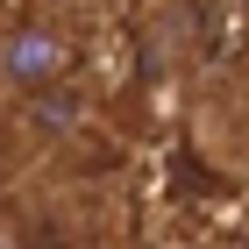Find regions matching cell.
I'll use <instances>...</instances> for the list:
<instances>
[{
	"label": "cell",
	"instance_id": "6da1fadb",
	"mask_svg": "<svg viewBox=\"0 0 249 249\" xmlns=\"http://www.w3.org/2000/svg\"><path fill=\"white\" fill-rule=\"evenodd\" d=\"M78 64V43L64 36L50 15H15L7 21V36H0V78H7V93L15 100H50L64 93V78Z\"/></svg>",
	"mask_w": 249,
	"mask_h": 249
},
{
	"label": "cell",
	"instance_id": "7a4b0ae2",
	"mask_svg": "<svg viewBox=\"0 0 249 249\" xmlns=\"http://www.w3.org/2000/svg\"><path fill=\"white\" fill-rule=\"evenodd\" d=\"M242 192H249V178H242Z\"/></svg>",
	"mask_w": 249,
	"mask_h": 249
}]
</instances>
